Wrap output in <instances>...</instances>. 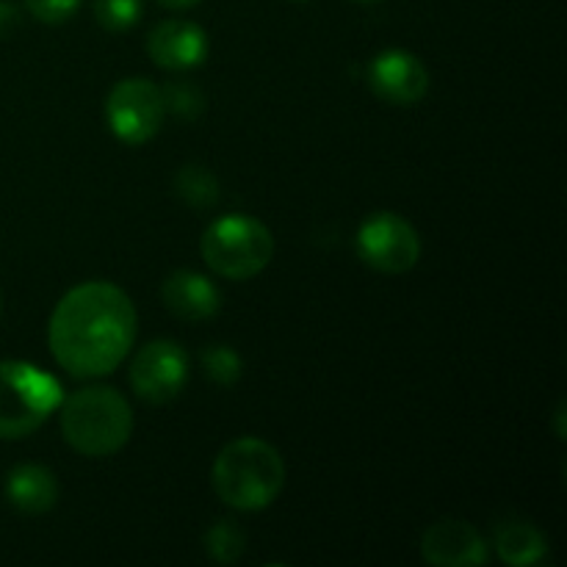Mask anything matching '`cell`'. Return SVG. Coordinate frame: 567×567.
I'll return each mask as SVG.
<instances>
[{
	"instance_id": "cell-1",
	"label": "cell",
	"mask_w": 567,
	"mask_h": 567,
	"mask_svg": "<svg viewBox=\"0 0 567 567\" xmlns=\"http://www.w3.org/2000/svg\"><path fill=\"white\" fill-rule=\"evenodd\" d=\"M138 319L131 297L109 280L70 288L53 308L48 347L55 363L78 380L114 374L136 341Z\"/></svg>"
},
{
	"instance_id": "cell-2",
	"label": "cell",
	"mask_w": 567,
	"mask_h": 567,
	"mask_svg": "<svg viewBox=\"0 0 567 567\" xmlns=\"http://www.w3.org/2000/svg\"><path fill=\"white\" fill-rule=\"evenodd\" d=\"M210 485L230 509L260 513L280 496L286 463L271 443L260 437H236L216 454Z\"/></svg>"
},
{
	"instance_id": "cell-3",
	"label": "cell",
	"mask_w": 567,
	"mask_h": 567,
	"mask_svg": "<svg viewBox=\"0 0 567 567\" xmlns=\"http://www.w3.org/2000/svg\"><path fill=\"white\" fill-rule=\"evenodd\" d=\"M61 435L83 457H111L133 435V410L111 385H89L61 399Z\"/></svg>"
},
{
	"instance_id": "cell-4",
	"label": "cell",
	"mask_w": 567,
	"mask_h": 567,
	"mask_svg": "<svg viewBox=\"0 0 567 567\" xmlns=\"http://www.w3.org/2000/svg\"><path fill=\"white\" fill-rule=\"evenodd\" d=\"M64 388L22 360H0V441H20L59 410Z\"/></svg>"
},
{
	"instance_id": "cell-5",
	"label": "cell",
	"mask_w": 567,
	"mask_h": 567,
	"mask_svg": "<svg viewBox=\"0 0 567 567\" xmlns=\"http://www.w3.org/2000/svg\"><path fill=\"white\" fill-rule=\"evenodd\" d=\"M199 252L208 269L225 280H252L275 258V236L252 216H221L205 227Z\"/></svg>"
},
{
	"instance_id": "cell-6",
	"label": "cell",
	"mask_w": 567,
	"mask_h": 567,
	"mask_svg": "<svg viewBox=\"0 0 567 567\" xmlns=\"http://www.w3.org/2000/svg\"><path fill=\"white\" fill-rule=\"evenodd\" d=\"M360 260L380 275H408L421 260L419 230L393 210H377L354 236Z\"/></svg>"
},
{
	"instance_id": "cell-7",
	"label": "cell",
	"mask_w": 567,
	"mask_h": 567,
	"mask_svg": "<svg viewBox=\"0 0 567 567\" xmlns=\"http://www.w3.org/2000/svg\"><path fill=\"white\" fill-rule=\"evenodd\" d=\"M164 100L161 86L147 78H125L105 97V122L111 133L127 147H142L158 136L164 125Z\"/></svg>"
},
{
	"instance_id": "cell-8",
	"label": "cell",
	"mask_w": 567,
	"mask_h": 567,
	"mask_svg": "<svg viewBox=\"0 0 567 567\" xmlns=\"http://www.w3.org/2000/svg\"><path fill=\"white\" fill-rule=\"evenodd\" d=\"M188 382L186 349L169 338L150 341L131 363V388L142 402L169 404Z\"/></svg>"
},
{
	"instance_id": "cell-9",
	"label": "cell",
	"mask_w": 567,
	"mask_h": 567,
	"mask_svg": "<svg viewBox=\"0 0 567 567\" xmlns=\"http://www.w3.org/2000/svg\"><path fill=\"white\" fill-rule=\"evenodd\" d=\"M369 86L391 105H415L430 92V72L419 55L408 50H382L369 64Z\"/></svg>"
},
{
	"instance_id": "cell-10",
	"label": "cell",
	"mask_w": 567,
	"mask_h": 567,
	"mask_svg": "<svg viewBox=\"0 0 567 567\" xmlns=\"http://www.w3.org/2000/svg\"><path fill=\"white\" fill-rule=\"evenodd\" d=\"M421 557L432 567H480L491 559V546L468 520L441 518L421 537Z\"/></svg>"
},
{
	"instance_id": "cell-11",
	"label": "cell",
	"mask_w": 567,
	"mask_h": 567,
	"mask_svg": "<svg viewBox=\"0 0 567 567\" xmlns=\"http://www.w3.org/2000/svg\"><path fill=\"white\" fill-rule=\"evenodd\" d=\"M208 33L192 20H164L150 31L147 55L166 72H188L208 59Z\"/></svg>"
},
{
	"instance_id": "cell-12",
	"label": "cell",
	"mask_w": 567,
	"mask_h": 567,
	"mask_svg": "<svg viewBox=\"0 0 567 567\" xmlns=\"http://www.w3.org/2000/svg\"><path fill=\"white\" fill-rule=\"evenodd\" d=\"M161 299L166 310L181 321H208L219 313L221 293L210 277L192 269H177L161 286Z\"/></svg>"
},
{
	"instance_id": "cell-13",
	"label": "cell",
	"mask_w": 567,
	"mask_h": 567,
	"mask_svg": "<svg viewBox=\"0 0 567 567\" xmlns=\"http://www.w3.org/2000/svg\"><path fill=\"white\" fill-rule=\"evenodd\" d=\"M59 480L50 468L37 463H22L6 476V498L25 515H42L59 504Z\"/></svg>"
},
{
	"instance_id": "cell-14",
	"label": "cell",
	"mask_w": 567,
	"mask_h": 567,
	"mask_svg": "<svg viewBox=\"0 0 567 567\" xmlns=\"http://www.w3.org/2000/svg\"><path fill=\"white\" fill-rule=\"evenodd\" d=\"M493 548L509 567L540 565L548 554V540L532 520L504 518L493 532Z\"/></svg>"
},
{
	"instance_id": "cell-15",
	"label": "cell",
	"mask_w": 567,
	"mask_h": 567,
	"mask_svg": "<svg viewBox=\"0 0 567 567\" xmlns=\"http://www.w3.org/2000/svg\"><path fill=\"white\" fill-rule=\"evenodd\" d=\"M175 194L192 208H210L219 199V181L203 164H186L175 175Z\"/></svg>"
},
{
	"instance_id": "cell-16",
	"label": "cell",
	"mask_w": 567,
	"mask_h": 567,
	"mask_svg": "<svg viewBox=\"0 0 567 567\" xmlns=\"http://www.w3.org/2000/svg\"><path fill=\"white\" fill-rule=\"evenodd\" d=\"M205 554L216 565H236L247 551V535L236 520H216L203 537Z\"/></svg>"
},
{
	"instance_id": "cell-17",
	"label": "cell",
	"mask_w": 567,
	"mask_h": 567,
	"mask_svg": "<svg viewBox=\"0 0 567 567\" xmlns=\"http://www.w3.org/2000/svg\"><path fill=\"white\" fill-rule=\"evenodd\" d=\"M199 365H203L205 380L219 388H233L244 374L241 354L227 347V343H210V347H205L203 354H199Z\"/></svg>"
},
{
	"instance_id": "cell-18",
	"label": "cell",
	"mask_w": 567,
	"mask_h": 567,
	"mask_svg": "<svg viewBox=\"0 0 567 567\" xmlns=\"http://www.w3.org/2000/svg\"><path fill=\"white\" fill-rule=\"evenodd\" d=\"M161 100H164L166 114H172L175 120L183 122L199 120V114L205 111V94L199 92L197 83L186 81V78L166 81L164 86H161Z\"/></svg>"
},
{
	"instance_id": "cell-19",
	"label": "cell",
	"mask_w": 567,
	"mask_h": 567,
	"mask_svg": "<svg viewBox=\"0 0 567 567\" xmlns=\"http://www.w3.org/2000/svg\"><path fill=\"white\" fill-rule=\"evenodd\" d=\"M144 0H94V20L109 33H125L142 20Z\"/></svg>"
},
{
	"instance_id": "cell-20",
	"label": "cell",
	"mask_w": 567,
	"mask_h": 567,
	"mask_svg": "<svg viewBox=\"0 0 567 567\" xmlns=\"http://www.w3.org/2000/svg\"><path fill=\"white\" fill-rule=\"evenodd\" d=\"M81 3L83 0H25V11L44 25H61L81 9Z\"/></svg>"
},
{
	"instance_id": "cell-21",
	"label": "cell",
	"mask_w": 567,
	"mask_h": 567,
	"mask_svg": "<svg viewBox=\"0 0 567 567\" xmlns=\"http://www.w3.org/2000/svg\"><path fill=\"white\" fill-rule=\"evenodd\" d=\"M22 11L20 6L11 3V0H0V39L11 37V33L20 28Z\"/></svg>"
},
{
	"instance_id": "cell-22",
	"label": "cell",
	"mask_w": 567,
	"mask_h": 567,
	"mask_svg": "<svg viewBox=\"0 0 567 567\" xmlns=\"http://www.w3.org/2000/svg\"><path fill=\"white\" fill-rule=\"evenodd\" d=\"M161 6H164V9H172V11H186V9H192V6H197L199 0H158Z\"/></svg>"
},
{
	"instance_id": "cell-23",
	"label": "cell",
	"mask_w": 567,
	"mask_h": 567,
	"mask_svg": "<svg viewBox=\"0 0 567 567\" xmlns=\"http://www.w3.org/2000/svg\"><path fill=\"white\" fill-rule=\"evenodd\" d=\"M557 437L559 441H565V404H559L557 408Z\"/></svg>"
},
{
	"instance_id": "cell-24",
	"label": "cell",
	"mask_w": 567,
	"mask_h": 567,
	"mask_svg": "<svg viewBox=\"0 0 567 567\" xmlns=\"http://www.w3.org/2000/svg\"><path fill=\"white\" fill-rule=\"evenodd\" d=\"M354 3H380V0H354Z\"/></svg>"
},
{
	"instance_id": "cell-25",
	"label": "cell",
	"mask_w": 567,
	"mask_h": 567,
	"mask_svg": "<svg viewBox=\"0 0 567 567\" xmlns=\"http://www.w3.org/2000/svg\"><path fill=\"white\" fill-rule=\"evenodd\" d=\"M291 3H308V0H291Z\"/></svg>"
}]
</instances>
